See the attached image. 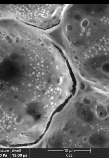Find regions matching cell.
<instances>
[{"instance_id":"1","label":"cell","mask_w":109,"mask_h":158,"mask_svg":"<svg viewBox=\"0 0 109 158\" xmlns=\"http://www.w3.org/2000/svg\"><path fill=\"white\" fill-rule=\"evenodd\" d=\"M39 67L32 35L14 25L0 24V94L12 96L28 90Z\"/></svg>"}]
</instances>
